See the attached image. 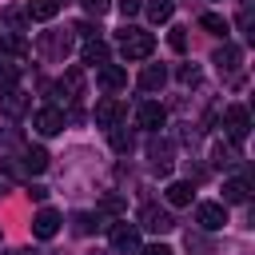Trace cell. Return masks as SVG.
I'll use <instances>...</instances> for the list:
<instances>
[{
  "instance_id": "7c38bea8",
  "label": "cell",
  "mask_w": 255,
  "mask_h": 255,
  "mask_svg": "<svg viewBox=\"0 0 255 255\" xmlns=\"http://www.w3.org/2000/svg\"><path fill=\"white\" fill-rule=\"evenodd\" d=\"M100 88H108V92L128 88V68H120V64H100Z\"/></svg>"
},
{
  "instance_id": "1f68e13d",
  "label": "cell",
  "mask_w": 255,
  "mask_h": 255,
  "mask_svg": "<svg viewBox=\"0 0 255 255\" xmlns=\"http://www.w3.org/2000/svg\"><path fill=\"white\" fill-rule=\"evenodd\" d=\"M139 8H143V0H120V12H124V20H131Z\"/></svg>"
},
{
  "instance_id": "7402d4cb",
  "label": "cell",
  "mask_w": 255,
  "mask_h": 255,
  "mask_svg": "<svg viewBox=\"0 0 255 255\" xmlns=\"http://www.w3.org/2000/svg\"><path fill=\"white\" fill-rule=\"evenodd\" d=\"M199 28H203V32H211V36H227V32H231V28H227V20H223L219 12H203V16H199Z\"/></svg>"
},
{
  "instance_id": "8d00e7d4",
  "label": "cell",
  "mask_w": 255,
  "mask_h": 255,
  "mask_svg": "<svg viewBox=\"0 0 255 255\" xmlns=\"http://www.w3.org/2000/svg\"><path fill=\"white\" fill-rule=\"evenodd\" d=\"M4 191H8V179H4V175H0V195H4Z\"/></svg>"
},
{
  "instance_id": "7a4b0ae2",
  "label": "cell",
  "mask_w": 255,
  "mask_h": 255,
  "mask_svg": "<svg viewBox=\"0 0 255 255\" xmlns=\"http://www.w3.org/2000/svg\"><path fill=\"white\" fill-rule=\"evenodd\" d=\"M223 124H227L231 143H243V139H247V131H251V112H247L243 104H231V108L223 112Z\"/></svg>"
},
{
  "instance_id": "52a82bcc",
  "label": "cell",
  "mask_w": 255,
  "mask_h": 255,
  "mask_svg": "<svg viewBox=\"0 0 255 255\" xmlns=\"http://www.w3.org/2000/svg\"><path fill=\"white\" fill-rule=\"evenodd\" d=\"M195 223H199L203 231H219V227L227 223V207H223V203H199V207H195Z\"/></svg>"
},
{
  "instance_id": "2e32d148",
  "label": "cell",
  "mask_w": 255,
  "mask_h": 255,
  "mask_svg": "<svg viewBox=\"0 0 255 255\" xmlns=\"http://www.w3.org/2000/svg\"><path fill=\"white\" fill-rule=\"evenodd\" d=\"M211 60H215V68H219V72H235V68H239V60H243V52H239L235 44H223Z\"/></svg>"
},
{
  "instance_id": "9a60e30c",
  "label": "cell",
  "mask_w": 255,
  "mask_h": 255,
  "mask_svg": "<svg viewBox=\"0 0 255 255\" xmlns=\"http://www.w3.org/2000/svg\"><path fill=\"white\" fill-rule=\"evenodd\" d=\"M24 12H28V20H40V24H48V20H56V12H60V0H28V4H24Z\"/></svg>"
},
{
  "instance_id": "44dd1931",
  "label": "cell",
  "mask_w": 255,
  "mask_h": 255,
  "mask_svg": "<svg viewBox=\"0 0 255 255\" xmlns=\"http://www.w3.org/2000/svg\"><path fill=\"white\" fill-rule=\"evenodd\" d=\"M44 167H48V151H44V147H24V171L40 175Z\"/></svg>"
},
{
  "instance_id": "d6a6232c",
  "label": "cell",
  "mask_w": 255,
  "mask_h": 255,
  "mask_svg": "<svg viewBox=\"0 0 255 255\" xmlns=\"http://www.w3.org/2000/svg\"><path fill=\"white\" fill-rule=\"evenodd\" d=\"M76 231H80V235H88V231H92V215H88V211H80V215H76Z\"/></svg>"
},
{
  "instance_id": "4fadbf2b",
  "label": "cell",
  "mask_w": 255,
  "mask_h": 255,
  "mask_svg": "<svg viewBox=\"0 0 255 255\" xmlns=\"http://www.w3.org/2000/svg\"><path fill=\"white\" fill-rule=\"evenodd\" d=\"M143 92H159L163 84H167V68L163 64H143V72H139V80H135Z\"/></svg>"
},
{
  "instance_id": "277c9868",
  "label": "cell",
  "mask_w": 255,
  "mask_h": 255,
  "mask_svg": "<svg viewBox=\"0 0 255 255\" xmlns=\"http://www.w3.org/2000/svg\"><path fill=\"white\" fill-rule=\"evenodd\" d=\"M108 243H112L116 251H124V255H128V251H135V247H139V227H135V223H128V219H120V223H112V227H108Z\"/></svg>"
},
{
  "instance_id": "d6986e66",
  "label": "cell",
  "mask_w": 255,
  "mask_h": 255,
  "mask_svg": "<svg viewBox=\"0 0 255 255\" xmlns=\"http://www.w3.org/2000/svg\"><path fill=\"white\" fill-rule=\"evenodd\" d=\"M0 52H12V56H28L32 48H28L24 32H8V36H0Z\"/></svg>"
},
{
  "instance_id": "83f0119b",
  "label": "cell",
  "mask_w": 255,
  "mask_h": 255,
  "mask_svg": "<svg viewBox=\"0 0 255 255\" xmlns=\"http://www.w3.org/2000/svg\"><path fill=\"white\" fill-rule=\"evenodd\" d=\"M199 80H203V76H199V68H195V64H183V68H179V84H187V88H195Z\"/></svg>"
},
{
  "instance_id": "f1b7e54d",
  "label": "cell",
  "mask_w": 255,
  "mask_h": 255,
  "mask_svg": "<svg viewBox=\"0 0 255 255\" xmlns=\"http://www.w3.org/2000/svg\"><path fill=\"white\" fill-rule=\"evenodd\" d=\"M235 159H239V151H235V147L215 143V163H219V167H223V163H235Z\"/></svg>"
},
{
  "instance_id": "6da1fadb",
  "label": "cell",
  "mask_w": 255,
  "mask_h": 255,
  "mask_svg": "<svg viewBox=\"0 0 255 255\" xmlns=\"http://www.w3.org/2000/svg\"><path fill=\"white\" fill-rule=\"evenodd\" d=\"M155 52V36L143 28H120V56L124 60H147Z\"/></svg>"
},
{
  "instance_id": "e575fe53",
  "label": "cell",
  "mask_w": 255,
  "mask_h": 255,
  "mask_svg": "<svg viewBox=\"0 0 255 255\" xmlns=\"http://www.w3.org/2000/svg\"><path fill=\"white\" fill-rule=\"evenodd\" d=\"M28 195H32V199H40V203H44V199H48V187H40V183H36V187H32V191H28Z\"/></svg>"
},
{
  "instance_id": "9c48e42d",
  "label": "cell",
  "mask_w": 255,
  "mask_h": 255,
  "mask_svg": "<svg viewBox=\"0 0 255 255\" xmlns=\"http://www.w3.org/2000/svg\"><path fill=\"white\" fill-rule=\"evenodd\" d=\"M60 223H64V219H60V211L40 207V211H36V219H32V235H36V239H52V235L60 231Z\"/></svg>"
},
{
  "instance_id": "cb8c5ba5",
  "label": "cell",
  "mask_w": 255,
  "mask_h": 255,
  "mask_svg": "<svg viewBox=\"0 0 255 255\" xmlns=\"http://www.w3.org/2000/svg\"><path fill=\"white\" fill-rule=\"evenodd\" d=\"M108 139H112V147H116V151H131V143H135V139H131V131H124L120 124L108 131Z\"/></svg>"
},
{
  "instance_id": "484cf974",
  "label": "cell",
  "mask_w": 255,
  "mask_h": 255,
  "mask_svg": "<svg viewBox=\"0 0 255 255\" xmlns=\"http://www.w3.org/2000/svg\"><path fill=\"white\" fill-rule=\"evenodd\" d=\"M16 80H20V68L0 60V88H16Z\"/></svg>"
},
{
  "instance_id": "ac0fdd59",
  "label": "cell",
  "mask_w": 255,
  "mask_h": 255,
  "mask_svg": "<svg viewBox=\"0 0 255 255\" xmlns=\"http://www.w3.org/2000/svg\"><path fill=\"white\" fill-rule=\"evenodd\" d=\"M191 195H195V191H191V183H187V179L167 183V203H171V207H187V203H191Z\"/></svg>"
},
{
  "instance_id": "d590c367",
  "label": "cell",
  "mask_w": 255,
  "mask_h": 255,
  "mask_svg": "<svg viewBox=\"0 0 255 255\" xmlns=\"http://www.w3.org/2000/svg\"><path fill=\"white\" fill-rule=\"evenodd\" d=\"M8 255H40V251H32V247H16V251H8Z\"/></svg>"
},
{
  "instance_id": "836d02e7",
  "label": "cell",
  "mask_w": 255,
  "mask_h": 255,
  "mask_svg": "<svg viewBox=\"0 0 255 255\" xmlns=\"http://www.w3.org/2000/svg\"><path fill=\"white\" fill-rule=\"evenodd\" d=\"M139 255H175V251H171L167 243H151V247H143Z\"/></svg>"
},
{
  "instance_id": "f546056e",
  "label": "cell",
  "mask_w": 255,
  "mask_h": 255,
  "mask_svg": "<svg viewBox=\"0 0 255 255\" xmlns=\"http://www.w3.org/2000/svg\"><path fill=\"white\" fill-rule=\"evenodd\" d=\"M80 4H84V12H88V16H96V20L112 8V0H80Z\"/></svg>"
},
{
  "instance_id": "5bb4252c",
  "label": "cell",
  "mask_w": 255,
  "mask_h": 255,
  "mask_svg": "<svg viewBox=\"0 0 255 255\" xmlns=\"http://www.w3.org/2000/svg\"><path fill=\"white\" fill-rule=\"evenodd\" d=\"M120 120H124V108H120L112 96H104V100L96 104V124H100V128H116Z\"/></svg>"
},
{
  "instance_id": "e0dca14e",
  "label": "cell",
  "mask_w": 255,
  "mask_h": 255,
  "mask_svg": "<svg viewBox=\"0 0 255 255\" xmlns=\"http://www.w3.org/2000/svg\"><path fill=\"white\" fill-rule=\"evenodd\" d=\"M251 199V183L247 179H227L223 183V203H247Z\"/></svg>"
},
{
  "instance_id": "4316f807",
  "label": "cell",
  "mask_w": 255,
  "mask_h": 255,
  "mask_svg": "<svg viewBox=\"0 0 255 255\" xmlns=\"http://www.w3.org/2000/svg\"><path fill=\"white\" fill-rule=\"evenodd\" d=\"M167 44H171L175 52H187V28H179V24H175V28L167 32Z\"/></svg>"
},
{
  "instance_id": "ffe728a7",
  "label": "cell",
  "mask_w": 255,
  "mask_h": 255,
  "mask_svg": "<svg viewBox=\"0 0 255 255\" xmlns=\"http://www.w3.org/2000/svg\"><path fill=\"white\" fill-rule=\"evenodd\" d=\"M151 167L159 171V175H167V167H171V143H151Z\"/></svg>"
},
{
  "instance_id": "d4e9b609",
  "label": "cell",
  "mask_w": 255,
  "mask_h": 255,
  "mask_svg": "<svg viewBox=\"0 0 255 255\" xmlns=\"http://www.w3.org/2000/svg\"><path fill=\"white\" fill-rule=\"evenodd\" d=\"M4 24H8L12 32H24V28H28V12H20V8H8V12H4Z\"/></svg>"
},
{
  "instance_id": "ba28073f",
  "label": "cell",
  "mask_w": 255,
  "mask_h": 255,
  "mask_svg": "<svg viewBox=\"0 0 255 255\" xmlns=\"http://www.w3.org/2000/svg\"><path fill=\"white\" fill-rule=\"evenodd\" d=\"M68 48H72V36H68V32H44V36H40V52H44L48 60H64Z\"/></svg>"
},
{
  "instance_id": "8fae6325",
  "label": "cell",
  "mask_w": 255,
  "mask_h": 255,
  "mask_svg": "<svg viewBox=\"0 0 255 255\" xmlns=\"http://www.w3.org/2000/svg\"><path fill=\"white\" fill-rule=\"evenodd\" d=\"M80 56H84V64H92V68H100V64H108V56H112V48L100 40V36H88L84 40V48H80Z\"/></svg>"
},
{
  "instance_id": "5b68a950",
  "label": "cell",
  "mask_w": 255,
  "mask_h": 255,
  "mask_svg": "<svg viewBox=\"0 0 255 255\" xmlns=\"http://www.w3.org/2000/svg\"><path fill=\"white\" fill-rule=\"evenodd\" d=\"M0 112H4L8 120H20V116L28 112V92H20V88H0Z\"/></svg>"
},
{
  "instance_id": "603a6c76",
  "label": "cell",
  "mask_w": 255,
  "mask_h": 255,
  "mask_svg": "<svg viewBox=\"0 0 255 255\" xmlns=\"http://www.w3.org/2000/svg\"><path fill=\"white\" fill-rule=\"evenodd\" d=\"M171 12H175V8H171V0H151V4H147V16H151L155 24H167V20H171Z\"/></svg>"
},
{
  "instance_id": "3957f363",
  "label": "cell",
  "mask_w": 255,
  "mask_h": 255,
  "mask_svg": "<svg viewBox=\"0 0 255 255\" xmlns=\"http://www.w3.org/2000/svg\"><path fill=\"white\" fill-rule=\"evenodd\" d=\"M139 227H143V231H155V235H167V231L175 227V219H171V211H167V207L147 203V207L139 211Z\"/></svg>"
},
{
  "instance_id": "8992f818",
  "label": "cell",
  "mask_w": 255,
  "mask_h": 255,
  "mask_svg": "<svg viewBox=\"0 0 255 255\" xmlns=\"http://www.w3.org/2000/svg\"><path fill=\"white\" fill-rule=\"evenodd\" d=\"M32 128H36L40 135H60V131H64V112H60V108H40V112L32 116Z\"/></svg>"
},
{
  "instance_id": "30bf717a",
  "label": "cell",
  "mask_w": 255,
  "mask_h": 255,
  "mask_svg": "<svg viewBox=\"0 0 255 255\" xmlns=\"http://www.w3.org/2000/svg\"><path fill=\"white\" fill-rule=\"evenodd\" d=\"M163 120H167L163 104H139V112H135V124H139L143 131H159V128H163Z\"/></svg>"
},
{
  "instance_id": "4dcf8cb0",
  "label": "cell",
  "mask_w": 255,
  "mask_h": 255,
  "mask_svg": "<svg viewBox=\"0 0 255 255\" xmlns=\"http://www.w3.org/2000/svg\"><path fill=\"white\" fill-rule=\"evenodd\" d=\"M100 211H108V215H120V211H124V199H120V195H104V199H100Z\"/></svg>"
}]
</instances>
